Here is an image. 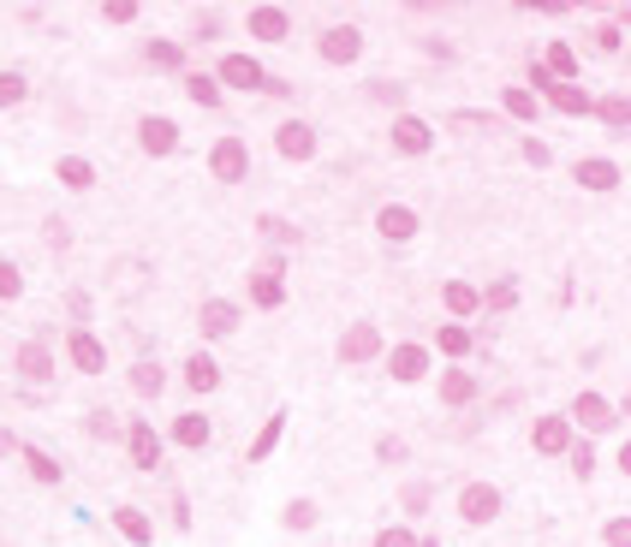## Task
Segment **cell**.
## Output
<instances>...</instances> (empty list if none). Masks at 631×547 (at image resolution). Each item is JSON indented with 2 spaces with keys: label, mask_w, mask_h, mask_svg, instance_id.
I'll list each match as a JSON object with an SVG mask.
<instances>
[{
  "label": "cell",
  "mask_w": 631,
  "mask_h": 547,
  "mask_svg": "<svg viewBox=\"0 0 631 547\" xmlns=\"http://www.w3.org/2000/svg\"><path fill=\"white\" fill-rule=\"evenodd\" d=\"M209 173L221 185H238V179H250V149H245V137H214V149H209Z\"/></svg>",
  "instance_id": "1"
},
{
  "label": "cell",
  "mask_w": 631,
  "mask_h": 547,
  "mask_svg": "<svg viewBox=\"0 0 631 547\" xmlns=\"http://www.w3.org/2000/svg\"><path fill=\"white\" fill-rule=\"evenodd\" d=\"M459 518L471 530L495 524V518H500V488H495V482H465V488H459Z\"/></svg>",
  "instance_id": "2"
},
{
  "label": "cell",
  "mask_w": 631,
  "mask_h": 547,
  "mask_svg": "<svg viewBox=\"0 0 631 547\" xmlns=\"http://www.w3.org/2000/svg\"><path fill=\"white\" fill-rule=\"evenodd\" d=\"M250 303H257V310H281L286 303V262L281 257L257 262V274H250Z\"/></svg>",
  "instance_id": "3"
},
{
  "label": "cell",
  "mask_w": 631,
  "mask_h": 547,
  "mask_svg": "<svg viewBox=\"0 0 631 547\" xmlns=\"http://www.w3.org/2000/svg\"><path fill=\"white\" fill-rule=\"evenodd\" d=\"M566 423H578L584 435H608V428H620V411H614L602 393H578L572 411H566Z\"/></svg>",
  "instance_id": "4"
},
{
  "label": "cell",
  "mask_w": 631,
  "mask_h": 547,
  "mask_svg": "<svg viewBox=\"0 0 631 547\" xmlns=\"http://www.w3.org/2000/svg\"><path fill=\"white\" fill-rule=\"evenodd\" d=\"M382 358V327L375 322H351L346 334H339V363L358 369V363H375Z\"/></svg>",
  "instance_id": "5"
},
{
  "label": "cell",
  "mask_w": 631,
  "mask_h": 547,
  "mask_svg": "<svg viewBox=\"0 0 631 547\" xmlns=\"http://www.w3.org/2000/svg\"><path fill=\"white\" fill-rule=\"evenodd\" d=\"M316 54H322L327 66H351V60L363 54V30H358V24H334V30H322Z\"/></svg>",
  "instance_id": "6"
},
{
  "label": "cell",
  "mask_w": 631,
  "mask_h": 547,
  "mask_svg": "<svg viewBox=\"0 0 631 547\" xmlns=\"http://www.w3.org/2000/svg\"><path fill=\"white\" fill-rule=\"evenodd\" d=\"M245 36H257V42H286V36H293V12L286 7H250Z\"/></svg>",
  "instance_id": "7"
},
{
  "label": "cell",
  "mask_w": 631,
  "mask_h": 547,
  "mask_svg": "<svg viewBox=\"0 0 631 547\" xmlns=\"http://www.w3.org/2000/svg\"><path fill=\"white\" fill-rule=\"evenodd\" d=\"M214 84H233V90H262V78L269 72L257 66V54H221V66L209 72Z\"/></svg>",
  "instance_id": "8"
},
{
  "label": "cell",
  "mask_w": 631,
  "mask_h": 547,
  "mask_svg": "<svg viewBox=\"0 0 631 547\" xmlns=\"http://www.w3.org/2000/svg\"><path fill=\"white\" fill-rule=\"evenodd\" d=\"M137 144H144V156H156V161H168L173 149H180V125L168 120V113H149L144 125H137Z\"/></svg>",
  "instance_id": "9"
},
{
  "label": "cell",
  "mask_w": 631,
  "mask_h": 547,
  "mask_svg": "<svg viewBox=\"0 0 631 547\" xmlns=\"http://www.w3.org/2000/svg\"><path fill=\"white\" fill-rule=\"evenodd\" d=\"M274 149H281V161H316V125L281 120V132H274Z\"/></svg>",
  "instance_id": "10"
},
{
  "label": "cell",
  "mask_w": 631,
  "mask_h": 547,
  "mask_svg": "<svg viewBox=\"0 0 631 547\" xmlns=\"http://www.w3.org/2000/svg\"><path fill=\"white\" fill-rule=\"evenodd\" d=\"M120 435H125V447H132V464H137V470H156V464H161V435L144 423V417H132Z\"/></svg>",
  "instance_id": "11"
},
{
  "label": "cell",
  "mask_w": 631,
  "mask_h": 547,
  "mask_svg": "<svg viewBox=\"0 0 631 547\" xmlns=\"http://www.w3.org/2000/svg\"><path fill=\"white\" fill-rule=\"evenodd\" d=\"M418 209H406V202H382V214H375V233L387 238V245H406V238H418Z\"/></svg>",
  "instance_id": "12"
},
{
  "label": "cell",
  "mask_w": 631,
  "mask_h": 547,
  "mask_svg": "<svg viewBox=\"0 0 631 547\" xmlns=\"http://www.w3.org/2000/svg\"><path fill=\"white\" fill-rule=\"evenodd\" d=\"M197 327H203L209 339H233V334H238V303H233V298H203V310H197Z\"/></svg>",
  "instance_id": "13"
},
{
  "label": "cell",
  "mask_w": 631,
  "mask_h": 547,
  "mask_svg": "<svg viewBox=\"0 0 631 547\" xmlns=\"http://www.w3.org/2000/svg\"><path fill=\"white\" fill-rule=\"evenodd\" d=\"M530 447H536L542 458H566V447H572V423H566V417H536Z\"/></svg>",
  "instance_id": "14"
},
{
  "label": "cell",
  "mask_w": 631,
  "mask_h": 547,
  "mask_svg": "<svg viewBox=\"0 0 631 547\" xmlns=\"http://www.w3.org/2000/svg\"><path fill=\"white\" fill-rule=\"evenodd\" d=\"M66 351H72V369H84V375H102V369H108V346L90 334V327H72Z\"/></svg>",
  "instance_id": "15"
},
{
  "label": "cell",
  "mask_w": 631,
  "mask_h": 547,
  "mask_svg": "<svg viewBox=\"0 0 631 547\" xmlns=\"http://www.w3.org/2000/svg\"><path fill=\"white\" fill-rule=\"evenodd\" d=\"M12 369H18L24 381H48L54 375V346H48V339H24V346L12 351Z\"/></svg>",
  "instance_id": "16"
},
{
  "label": "cell",
  "mask_w": 631,
  "mask_h": 547,
  "mask_svg": "<svg viewBox=\"0 0 631 547\" xmlns=\"http://www.w3.org/2000/svg\"><path fill=\"white\" fill-rule=\"evenodd\" d=\"M394 149L399 156H429V144H435V132H429V120H418V113H399L394 120Z\"/></svg>",
  "instance_id": "17"
},
{
  "label": "cell",
  "mask_w": 631,
  "mask_h": 547,
  "mask_svg": "<svg viewBox=\"0 0 631 547\" xmlns=\"http://www.w3.org/2000/svg\"><path fill=\"white\" fill-rule=\"evenodd\" d=\"M387 375L406 381V387H411V381H423L429 375V346H418V339H411V346H394V351H387Z\"/></svg>",
  "instance_id": "18"
},
{
  "label": "cell",
  "mask_w": 631,
  "mask_h": 547,
  "mask_svg": "<svg viewBox=\"0 0 631 547\" xmlns=\"http://www.w3.org/2000/svg\"><path fill=\"white\" fill-rule=\"evenodd\" d=\"M173 440H180L185 452H203L209 440H214V423L203 411H185V417H173Z\"/></svg>",
  "instance_id": "19"
},
{
  "label": "cell",
  "mask_w": 631,
  "mask_h": 547,
  "mask_svg": "<svg viewBox=\"0 0 631 547\" xmlns=\"http://www.w3.org/2000/svg\"><path fill=\"white\" fill-rule=\"evenodd\" d=\"M572 179L584 185V190H614V185H620V161L590 156V161H578V167H572Z\"/></svg>",
  "instance_id": "20"
},
{
  "label": "cell",
  "mask_w": 631,
  "mask_h": 547,
  "mask_svg": "<svg viewBox=\"0 0 631 547\" xmlns=\"http://www.w3.org/2000/svg\"><path fill=\"white\" fill-rule=\"evenodd\" d=\"M180 375H185V387H191V393H214V387H221V363H214L209 351H191Z\"/></svg>",
  "instance_id": "21"
},
{
  "label": "cell",
  "mask_w": 631,
  "mask_h": 547,
  "mask_svg": "<svg viewBox=\"0 0 631 547\" xmlns=\"http://www.w3.org/2000/svg\"><path fill=\"white\" fill-rule=\"evenodd\" d=\"M113 530H120L132 547H149V542H156V524H149L137 506H113Z\"/></svg>",
  "instance_id": "22"
},
{
  "label": "cell",
  "mask_w": 631,
  "mask_h": 547,
  "mask_svg": "<svg viewBox=\"0 0 631 547\" xmlns=\"http://www.w3.org/2000/svg\"><path fill=\"white\" fill-rule=\"evenodd\" d=\"M441 303H447L453 322H465V315L483 310V303H477V286H471V279H447V286H441Z\"/></svg>",
  "instance_id": "23"
},
{
  "label": "cell",
  "mask_w": 631,
  "mask_h": 547,
  "mask_svg": "<svg viewBox=\"0 0 631 547\" xmlns=\"http://www.w3.org/2000/svg\"><path fill=\"white\" fill-rule=\"evenodd\" d=\"M435 393H441V405H453V411H459V405L477 399V375H471V369H447Z\"/></svg>",
  "instance_id": "24"
},
{
  "label": "cell",
  "mask_w": 631,
  "mask_h": 547,
  "mask_svg": "<svg viewBox=\"0 0 631 547\" xmlns=\"http://www.w3.org/2000/svg\"><path fill=\"white\" fill-rule=\"evenodd\" d=\"M542 96H548V108L572 113V120H578V113H590V101H596V96L584 90V84H548V90H542Z\"/></svg>",
  "instance_id": "25"
},
{
  "label": "cell",
  "mask_w": 631,
  "mask_h": 547,
  "mask_svg": "<svg viewBox=\"0 0 631 547\" xmlns=\"http://www.w3.org/2000/svg\"><path fill=\"white\" fill-rule=\"evenodd\" d=\"M590 113H596V120L608 125V132H626V125H631V101H626V90L596 96V101H590Z\"/></svg>",
  "instance_id": "26"
},
{
  "label": "cell",
  "mask_w": 631,
  "mask_h": 547,
  "mask_svg": "<svg viewBox=\"0 0 631 547\" xmlns=\"http://www.w3.org/2000/svg\"><path fill=\"white\" fill-rule=\"evenodd\" d=\"M161 387H168V369L149 363V358H137L132 363V393H137V399H161Z\"/></svg>",
  "instance_id": "27"
},
{
  "label": "cell",
  "mask_w": 631,
  "mask_h": 547,
  "mask_svg": "<svg viewBox=\"0 0 631 547\" xmlns=\"http://www.w3.org/2000/svg\"><path fill=\"white\" fill-rule=\"evenodd\" d=\"M542 66H548L554 84H578V48L572 42H548V60H542Z\"/></svg>",
  "instance_id": "28"
},
{
  "label": "cell",
  "mask_w": 631,
  "mask_h": 547,
  "mask_svg": "<svg viewBox=\"0 0 631 547\" xmlns=\"http://www.w3.org/2000/svg\"><path fill=\"white\" fill-rule=\"evenodd\" d=\"M281 435H286V411H274L269 423L257 428V440H250V447H245V458H250V464H262V458H269L274 447H281Z\"/></svg>",
  "instance_id": "29"
},
{
  "label": "cell",
  "mask_w": 631,
  "mask_h": 547,
  "mask_svg": "<svg viewBox=\"0 0 631 547\" xmlns=\"http://www.w3.org/2000/svg\"><path fill=\"white\" fill-rule=\"evenodd\" d=\"M54 179L66 185V190H90V185H96V167H90L84 156H60V161H54Z\"/></svg>",
  "instance_id": "30"
},
{
  "label": "cell",
  "mask_w": 631,
  "mask_h": 547,
  "mask_svg": "<svg viewBox=\"0 0 631 547\" xmlns=\"http://www.w3.org/2000/svg\"><path fill=\"white\" fill-rule=\"evenodd\" d=\"M435 351H441V358H471V327H465V322L435 327Z\"/></svg>",
  "instance_id": "31"
},
{
  "label": "cell",
  "mask_w": 631,
  "mask_h": 547,
  "mask_svg": "<svg viewBox=\"0 0 631 547\" xmlns=\"http://www.w3.org/2000/svg\"><path fill=\"white\" fill-rule=\"evenodd\" d=\"M477 303H483V310H495V315H507L512 303H519V279H495L488 291H477Z\"/></svg>",
  "instance_id": "32"
},
{
  "label": "cell",
  "mask_w": 631,
  "mask_h": 547,
  "mask_svg": "<svg viewBox=\"0 0 631 547\" xmlns=\"http://www.w3.org/2000/svg\"><path fill=\"white\" fill-rule=\"evenodd\" d=\"M500 108H507L519 125H530V120H536V108H542V101L530 96V90H519V84H507V90H500Z\"/></svg>",
  "instance_id": "33"
},
{
  "label": "cell",
  "mask_w": 631,
  "mask_h": 547,
  "mask_svg": "<svg viewBox=\"0 0 631 547\" xmlns=\"http://www.w3.org/2000/svg\"><path fill=\"white\" fill-rule=\"evenodd\" d=\"M144 60H149L156 72H180V66H185V48H180V42H149Z\"/></svg>",
  "instance_id": "34"
},
{
  "label": "cell",
  "mask_w": 631,
  "mask_h": 547,
  "mask_svg": "<svg viewBox=\"0 0 631 547\" xmlns=\"http://www.w3.org/2000/svg\"><path fill=\"white\" fill-rule=\"evenodd\" d=\"M185 90H191L197 108H221V84H214L209 72H191V78H185Z\"/></svg>",
  "instance_id": "35"
},
{
  "label": "cell",
  "mask_w": 631,
  "mask_h": 547,
  "mask_svg": "<svg viewBox=\"0 0 631 547\" xmlns=\"http://www.w3.org/2000/svg\"><path fill=\"white\" fill-rule=\"evenodd\" d=\"M24 464H30V476H36V482H48V488L60 482V464H54V458H48L42 447H24Z\"/></svg>",
  "instance_id": "36"
},
{
  "label": "cell",
  "mask_w": 631,
  "mask_h": 547,
  "mask_svg": "<svg viewBox=\"0 0 631 547\" xmlns=\"http://www.w3.org/2000/svg\"><path fill=\"white\" fill-rule=\"evenodd\" d=\"M429 500H435V488H429V482H406V488H399V506H406L411 518H423Z\"/></svg>",
  "instance_id": "37"
},
{
  "label": "cell",
  "mask_w": 631,
  "mask_h": 547,
  "mask_svg": "<svg viewBox=\"0 0 631 547\" xmlns=\"http://www.w3.org/2000/svg\"><path fill=\"white\" fill-rule=\"evenodd\" d=\"M24 96H30V84H24V72H0V108H18Z\"/></svg>",
  "instance_id": "38"
},
{
  "label": "cell",
  "mask_w": 631,
  "mask_h": 547,
  "mask_svg": "<svg viewBox=\"0 0 631 547\" xmlns=\"http://www.w3.org/2000/svg\"><path fill=\"white\" fill-rule=\"evenodd\" d=\"M281 518H286V530H316V518H322V512H316V500H293Z\"/></svg>",
  "instance_id": "39"
},
{
  "label": "cell",
  "mask_w": 631,
  "mask_h": 547,
  "mask_svg": "<svg viewBox=\"0 0 631 547\" xmlns=\"http://www.w3.org/2000/svg\"><path fill=\"white\" fill-rule=\"evenodd\" d=\"M24 298V274L12 262H0V303H18Z\"/></svg>",
  "instance_id": "40"
},
{
  "label": "cell",
  "mask_w": 631,
  "mask_h": 547,
  "mask_svg": "<svg viewBox=\"0 0 631 547\" xmlns=\"http://www.w3.org/2000/svg\"><path fill=\"white\" fill-rule=\"evenodd\" d=\"M84 428H90L96 440H113V435H120L125 423H120V417H113V411H90V423H84Z\"/></svg>",
  "instance_id": "41"
},
{
  "label": "cell",
  "mask_w": 631,
  "mask_h": 547,
  "mask_svg": "<svg viewBox=\"0 0 631 547\" xmlns=\"http://www.w3.org/2000/svg\"><path fill=\"white\" fill-rule=\"evenodd\" d=\"M257 233L269 238V245H293V238H298L293 226H286V221H274V214H262V221H257Z\"/></svg>",
  "instance_id": "42"
},
{
  "label": "cell",
  "mask_w": 631,
  "mask_h": 547,
  "mask_svg": "<svg viewBox=\"0 0 631 547\" xmlns=\"http://www.w3.org/2000/svg\"><path fill=\"white\" fill-rule=\"evenodd\" d=\"M370 101H382V108H406V84H370Z\"/></svg>",
  "instance_id": "43"
},
{
  "label": "cell",
  "mask_w": 631,
  "mask_h": 547,
  "mask_svg": "<svg viewBox=\"0 0 631 547\" xmlns=\"http://www.w3.org/2000/svg\"><path fill=\"white\" fill-rule=\"evenodd\" d=\"M602 542H608V547H631V518L626 512L608 518V524H602Z\"/></svg>",
  "instance_id": "44"
},
{
  "label": "cell",
  "mask_w": 631,
  "mask_h": 547,
  "mask_svg": "<svg viewBox=\"0 0 631 547\" xmlns=\"http://www.w3.org/2000/svg\"><path fill=\"white\" fill-rule=\"evenodd\" d=\"M375 547H418V536L406 524H387V530H375Z\"/></svg>",
  "instance_id": "45"
},
{
  "label": "cell",
  "mask_w": 631,
  "mask_h": 547,
  "mask_svg": "<svg viewBox=\"0 0 631 547\" xmlns=\"http://www.w3.org/2000/svg\"><path fill=\"white\" fill-rule=\"evenodd\" d=\"M566 458H572V470H578V476H596V452H590L584 440H572V447H566Z\"/></svg>",
  "instance_id": "46"
},
{
  "label": "cell",
  "mask_w": 631,
  "mask_h": 547,
  "mask_svg": "<svg viewBox=\"0 0 631 547\" xmlns=\"http://www.w3.org/2000/svg\"><path fill=\"white\" fill-rule=\"evenodd\" d=\"M221 36V18L214 12H197V24H191V42H214Z\"/></svg>",
  "instance_id": "47"
},
{
  "label": "cell",
  "mask_w": 631,
  "mask_h": 547,
  "mask_svg": "<svg viewBox=\"0 0 631 547\" xmlns=\"http://www.w3.org/2000/svg\"><path fill=\"white\" fill-rule=\"evenodd\" d=\"M596 42L608 48V54H620V48H626V24H602V30H596Z\"/></svg>",
  "instance_id": "48"
},
{
  "label": "cell",
  "mask_w": 631,
  "mask_h": 547,
  "mask_svg": "<svg viewBox=\"0 0 631 547\" xmlns=\"http://www.w3.org/2000/svg\"><path fill=\"white\" fill-rule=\"evenodd\" d=\"M102 18H108V24H132V18H137V7H132V0H108Z\"/></svg>",
  "instance_id": "49"
},
{
  "label": "cell",
  "mask_w": 631,
  "mask_h": 547,
  "mask_svg": "<svg viewBox=\"0 0 631 547\" xmlns=\"http://www.w3.org/2000/svg\"><path fill=\"white\" fill-rule=\"evenodd\" d=\"M375 458H387V464H399V458H406V440H399V435H382V440H375Z\"/></svg>",
  "instance_id": "50"
},
{
  "label": "cell",
  "mask_w": 631,
  "mask_h": 547,
  "mask_svg": "<svg viewBox=\"0 0 631 547\" xmlns=\"http://www.w3.org/2000/svg\"><path fill=\"white\" fill-rule=\"evenodd\" d=\"M524 84H530V96H536V90H548V66H542V60H530V66H524Z\"/></svg>",
  "instance_id": "51"
},
{
  "label": "cell",
  "mask_w": 631,
  "mask_h": 547,
  "mask_svg": "<svg viewBox=\"0 0 631 547\" xmlns=\"http://www.w3.org/2000/svg\"><path fill=\"white\" fill-rule=\"evenodd\" d=\"M524 161L530 167H548V144H542V137H524Z\"/></svg>",
  "instance_id": "52"
},
{
  "label": "cell",
  "mask_w": 631,
  "mask_h": 547,
  "mask_svg": "<svg viewBox=\"0 0 631 547\" xmlns=\"http://www.w3.org/2000/svg\"><path fill=\"white\" fill-rule=\"evenodd\" d=\"M453 125H459V132H483L488 113H453Z\"/></svg>",
  "instance_id": "53"
},
{
  "label": "cell",
  "mask_w": 631,
  "mask_h": 547,
  "mask_svg": "<svg viewBox=\"0 0 631 547\" xmlns=\"http://www.w3.org/2000/svg\"><path fill=\"white\" fill-rule=\"evenodd\" d=\"M12 447H18V440H12V428H0V452H12Z\"/></svg>",
  "instance_id": "54"
},
{
  "label": "cell",
  "mask_w": 631,
  "mask_h": 547,
  "mask_svg": "<svg viewBox=\"0 0 631 547\" xmlns=\"http://www.w3.org/2000/svg\"><path fill=\"white\" fill-rule=\"evenodd\" d=\"M418 547H441V542H435V536H429V542H418Z\"/></svg>",
  "instance_id": "55"
}]
</instances>
